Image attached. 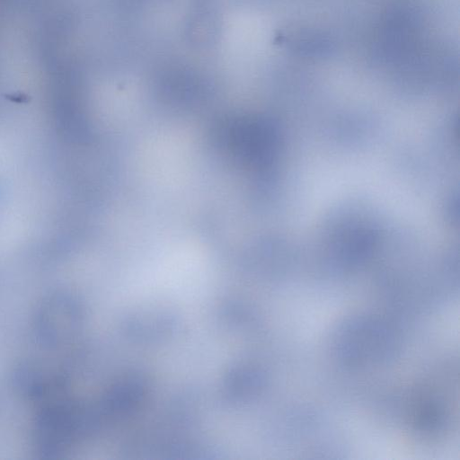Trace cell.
<instances>
[{
    "mask_svg": "<svg viewBox=\"0 0 460 460\" xmlns=\"http://www.w3.org/2000/svg\"><path fill=\"white\" fill-rule=\"evenodd\" d=\"M334 345L338 357L346 364L367 366L392 358L398 341L391 328L381 321L358 318L340 328Z\"/></svg>",
    "mask_w": 460,
    "mask_h": 460,
    "instance_id": "1",
    "label": "cell"
}]
</instances>
